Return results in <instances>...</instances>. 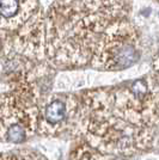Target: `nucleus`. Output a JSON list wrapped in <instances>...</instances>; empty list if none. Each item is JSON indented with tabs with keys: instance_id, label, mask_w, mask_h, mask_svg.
<instances>
[{
	"instance_id": "nucleus-1",
	"label": "nucleus",
	"mask_w": 159,
	"mask_h": 160,
	"mask_svg": "<svg viewBox=\"0 0 159 160\" xmlns=\"http://www.w3.org/2000/svg\"><path fill=\"white\" fill-rule=\"evenodd\" d=\"M140 58V35L125 18L116 19L102 33L91 66L104 71H121L133 66Z\"/></svg>"
},
{
	"instance_id": "nucleus-2",
	"label": "nucleus",
	"mask_w": 159,
	"mask_h": 160,
	"mask_svg": "<svg viewBox=\"0 0 159 160\" xmlns=\"http://www.w3.org/2000/svg\"><path fill=\"white\" fill-rule=\"evenodd\" d=\"M80 100L74 96H54L40 108L37 133L41 135L60 134L69 124L71 118L78 116Z\"/></svg>"
},
{
	"instance_id": "nucleus-3",
	"label": "nucleus",
	"mask_w": 159,
	"mask_h": 160,
	"mask_svg": "<svg viewBox=\"0 0 159 160\" xmlns=\"http://www.w3.org/2000/svg\"><path fill=\"white\" fill-rule=\"evenodd\" d=\"M72 160H125L123 157L104 153L91 147L83 140L72 152Z\"/></svg>"
},
{
	"instance_id": "nucleus-4",
	"label": "nucleus",
	"mask_w": 159,
	"mask_h": 160,
	"mask_svg": "<svg viewBox=\"0 0 159 160\" xmlns=\"http://www.w3.org/2000/svg\"><path fill=\"white\" fill-rule=\"evenodd\" d=\"M0 160H44L40 154L33 151L22 149L16 152H8V153L0 154Z\"/></svg>"
}]
</instances>
